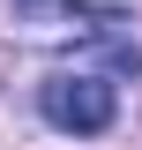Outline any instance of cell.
Masks as SVG:
<instances>
[{"mask_svg":"<svg viewBox=\"0 0 142 150\" xmlns=\"http://www.w3.org/2000/svg\"><path fill=\"white\" fill-rule=\"evenodd\" d=\"M15 23L37 45H97L112 68L142 75V45L127 38V15H112V8H90V0H15Z\"/></svg>","mask_w":142,"mask_h":150,"instance_id":"6da1fadb","label":"cell"},{"mask_svg":"<svg viewBox=\"0 0 142 150\" xmlns=\"http://www.w3.org/2000/svg\"><path fill=\"white\" fill-rule=\"evenodd\" d=\"M37 112H45L60 135H105V128H112V112H120V98H112V83H105V75L75 68V75L37 83Z\"/></svg>","mask_w":142,"mask_h":150,"instance_id":"7a4b0ae2","label":"cell"}]
</instances>
